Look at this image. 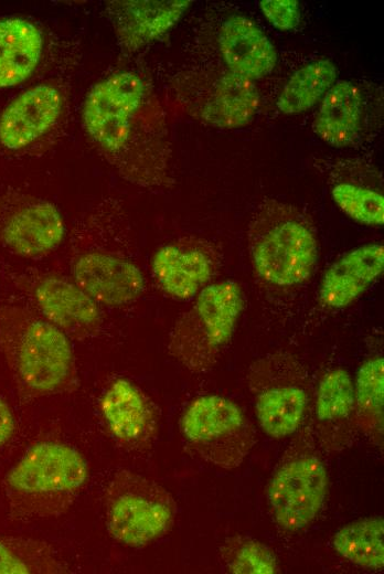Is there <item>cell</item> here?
I'll return each mask as SVG.
<instances>
[{
    "label": "cell",
    "instance_id": "12",
    "mask_svg": "<svg viewBox=\"0 0 384 574\" xmlns=\"http://www.w3.org/2000/svg\"><path fill=\"white\" fill-rule=\"evenodd\" d=\"M35 300L43 317L71 337H89L102 322L99 304L74 281L44 278L35 288Z\"/></svg>",
    "mask_w": 384,
    "mask_h": 574
},
{
    "label": "cell",
    "instance_id": "18",
    "mask_svg": "<svg viewBox=\"0 0 384 574\" xmlns=\"http://www.w3.org/2000/svg\"><path fill=\"white\" fill-rule=\"evenodd\" d=\"M152 275L160 288L178 300H189L207 285L213 262L201 248L168 244L159 248L151 263Z\"/></svg>",
    "mask_w": 384,
    "mask_h": 574
},
{
    "label": "cell",
    "instance_id": "16",
    "mask_svg": "<svg viewBox=\"0 0 384 574\" xmlns=\"http://www.w3.org/2000/svg\"><path fill=\"white\" fill-rule=\"evenodd\" d=\"M191 1H111L107 6L120 42L136 49L167 32L190 7Z\"/></svg>",
    "mask_w": 384,
    "mask_h": 574
},
{
    "label": "cell",
    "instance_id": "6",
    "mask_svg": "<svg viewBox=\"0 0 384 574\" xmlns=\"http://www.w3.org/2000/svg\"><path fill=\"white\" fill-rule=\"evenodd\" d=\"M180 427L202 459L226 470L241 466L255 444L254 428L241 407L220 395L194 398L183 412Z\"/></svg>",
    "mask_w": 384,
    "mask_h": 574
},
{
    "label": "cell",
    "instance_id": "25",
    "mask_svg": "<svg viewBox=\"0 0 384 574\" xmlns=\"http://www.w3.org/2000/svg\"><path fill=\"white\" fill-rule=\"evenodd\" d=\"M383 518L366 517L335 532L332 545L346 561L363 568L380 570L384 565Z\"/></svg>",
    "mask_w": 384,
    "mask_h": 574
},
{
    "label": "cell",
    "instance_id": "7",
    "mask_svg": "<svg viewBox=\"0 0 384 574\" xmlns=\"http://www.w3.org/2000/svg\"><path fill=\"white\" fill-rule=\"evenodd\" d=\"M145 97V84L131 72L114 74L96 84L83 107V121L94 142L119 166Z\"/></svg>",
    "mask_w": 384,
    "mask_h": 574
},
{
    "label": "cell",
    "instance_id": "22",
    "mask_svg": "<svg viewBox=\"0 0 384 574\" xmlns=\"http://www.w3.org/2000/svg\"><path fill=\"white\" fill-rule=\"evenodd\" d=\"M258 105L259 95L254 81L228 72L216 83L203 115L214 126L235 129L252 121Z\"/></svg>",
    "mask_w": 384,
    "mask_h": 574
},
{
    "label": "cell",
    "instance_id": "10",
    "mask_svg": "<svg viewBox=\"0 0 384 574\" xmlns=\"http://www.w3.org/2000/svg\"><path fill=\"white\" fill-rule=\"evenodd\" d=\"M62 106V95L52 85L26 89L0 115V144L10 150L31 145L56 123Z\"/></svg>",
    "mask_w": 384,
    "mask_h": 574
},
{
    "label": "cell",
    "instance_id": "2",
    "mask_svg": "<svg viewBox=\"0 0 384 574\" xmlns=\"http://www.w3.org/2000/svg\"><path fill=\"white\" fill-rule=\"evenodd\" d=\"M87 478V464L76 449L56 442H43L31 447L12 467L7 486L19 511L49 518L68 510Z\"/></svg>",
    "mask_w": 384,
    "mask_h": 574
},
{
    "label": "cell",
    "instance_id": "20",
    "mask_svg": "<svg viewBox=\"0 0 384 574\" xmlns=\"http://www.w3.org/2000/svg\"><path fill=\"white\" fill-rule=\"evenodd\" d=\"M42 47V34L33 23L19 18L0 20V87L25 81L40 61Z\"/></svg>",
    "mask_w": 384,
    "mask_h": 574
},
{
    "label": "cell",
    "instance_id": "3",
    "mask_svg": "<svg viewBox=\"0 0 384 574\" xmlns=\"http://www.w3.org/2000/svg\"><path fill=\"white\" fill-rule=\"evenodd\" d=\"M329 477L312 428H302L281 456L267 487V500L276 523L297 532L321 511Z\"/></svg>",
    "mask_w": 384,
    "mask_h": 574
},
{
    "label": "cell",
    "instance_id": "29",
    "mask_svg": "<svg viewBox=\"0 0 384 574\" xmlns=\"http://www.w3.org/2000/svg\"><path fill=\"white\" fill-rule=\"evenodd\" d=\"M259 7L269 23L279 30H292L300 22L299 3L296 0H263Z\"/></svg>",
    "mask_w": 384,
    "mask_h": 574
},
{
    "label": "cell",
    "instance_id": "23",
    "mask_svg": "<svg viewBox=\"0 0 384 574\" xmlns=\"http://www.w3.org/2000/svg\"><path fill=\"white\" fill-rule=\"evenodd\" d=\"M337 76L335 64L329 59L303 65L286 82L276 103L278 109L286 115L307 111L334 85Z\"/></svg>",
    "mask_w": 384,
    "mask_h": 574
},
{
    "label": "cell",
    "instance_id": "5",
    "mask_svg": "<svg viewBox=\"0 0 384 574\" xmlns=\"http://www.w3.org/2000/svg\"><path fill=\"white\" fill-rule=\"evenodd\" d=\"M105 515L108 532L115 540L139 548L156 541L171 529L175 503L171 495L156 481L121 470L106 488Z\"/></svg>",
    "mask_w": 384,
    "mask_h": 574
},
{
    "label": "cell",
    "instance_id": "28",
    "mask_svg": "<svg viewBox=\"0 0 384 574\" xmlns=\"http://www.w3.org/2000/svg\"><path fill=\"white\" fill-rule=\"evenodd\" d=\"M332 198L348 216L359 223H384V199L376 191L351 183H340L332 189Z\"/></svg>",
    "mask_w": 384,
    "mask_h": 574
},
{
    "label": "cell",
    "instance_id": "1",
    "mask_svg": "<svg viewBox=\"0 0 384 574\" xmlns=\"http://www.w3.org/2000/svg\"><path fill=\"white\" fill-rule=\"evenodd\" d=\"M0 347L15 380L30 394L53 393L72 375L67 334L23 308L0 310Z\"/></svg>",
    "mask_w": 384,
    "mask_h": 574
},
{
    "label": "cell",
    "instance_id": "24",
    "mask_svg": "<svg viewBox=\"0 0 384 574\" xmlns=\"http://www.w3.org/2000/svg\"><path fill=\"white\" fill-rule=\"evenodd\" d=\"M384 360L370 358L360 366L354 384L355 419L376 445H383Z\"/></svg>",
    "mask_w": 384,
    "mask_h": 574
},
{
    "label": "cell",
    "instance_id": "21",
    "mask_svg": "<svg viewBox=\"0 0 384 574\" xmlns=\"http://www.w3.org/2000/svg\"><path fill=\"white\" fill-rule=\"evenodd\" d=\"M306 407L307 393L297 382H273L262 386L255 394L258 423L273 438L295 434L302 423Z\"/></svg>",
    "mask_w": 384,
    "mask_h": 574
},
{
    "label": "cell",
    "instance_id": "30",
    "mask_svg": "<svg viewBox=\"0 0 384 574\" xmlns=\"http://www.w3.org/2000/svg\"><path fill=\"white\" fill-rule=\"evenodd\" d=\"M14 427L12 412L8 404L0 398V446L12 436Z\"/></svg>",
    "mask_w": 384,
    "mask_h": 574
},
{
    "label": "cell",
    "instance_id": "17",
    "mask_svg": "<svg viewBox=\"0 0 384 574\" xmlns=\"http://www.w3.org/2000/svg\"><path fill=\"white\" fill-rule=\"evenodd\" d=\"M314 411L321 445L332 450L343 448L353 433L355 415L354 385L345 370L338 368L323 375L317 391Z\"/></svg>",
    "mask_w": 384,
    "mask_h": 574
},
{
    "label": "cell",
    "instance_id": "15",
    "mask_svg": "<svg viewBox=\"0 0 384 574\" xmlns=\"http://www.w3.org/2000/svg\"><path fill=\"white\" fill-rule=\"evenodd\" d=\"M62 214L50 202L26 204L13 212L2 226L3 243L17 255L39 257L55 249L63 241Z\"/></svg>",
    "mask_w": 384,
    "mask_h": 574
},
{
    "label": "cell",
    "instance_id": "19",
    "mask_svg": "<svg viewBox=\"0 0 384 574\" xmlns=\"http://www.w3.org/2000/svg\"><path fill=\"white\" fill-rule=\"evenodd\" d=\"M362 95L350 81H339L326 93L313 120L314 132L330 146L346 147L361 129Z\"/></svg>",
    "mask_w": 384,
    "mask_h": 574
},
{
    "label": "cell",
    "instance_id": "9",
    "mask_svg": "<svg viewBox=\"0 0 384 574\" xmlns=\"http://www.w3.org/2000/svg\"><path fill=\"white\" fill-rule=\"evenodd\" d=\"M317 258L316 237L297 221L282 222L270 228L253 251L258 276L280 287L303 283L311 275Z\"/></svg>",
    "mask_w": 384,
    "mask_h": 574
},
{
    "label": "cell",
    "instance_id": "26",
    "mask_svg": "<svg viewBox=\"0 0 384 574\" xmlns=\"http://www.w3.org/2000/svg\"><path fill=\"white\" fill-rule=\"evenodd\" d=\"M61 565L42 542L0 536V574L57 573Z\"/></svg>",
    "mask_w": 384,
    "mask_h": 574
},
{
    "label": "cell",
    "instance_id": "4",
    "mask_svg": "<svg viewBox=\"0 0 384 574\" xmlns=\"http://www.w3.org/2000/svg\"><path fill=\"white\" fill-rule=\"evenodd\" d=\"M243 305V294L235 281L206 285L172 329L170 353L188 370L206 372L231 340Z\"/></svg>",
    "mask_w": 384,
    "mask_h": 574
},
{
    "label": "cell",
    "instance_id": "27",
    "mask_svg": "<svg viewBox=\"0 0 384 574\" xmlns=\"http://www.w3.org/2000/svg\"><path fill=\"white\" fill-rule=\"evenodd\" d=\"M220 560L223 568L234 574H274L278 571L276 556L267 545L242 535L224 542Z\"/></svg>",
    "mask_w": 384,
    "mask_h": 574
},
{
    "label": "cell",
    "instance_id": "13",
    "mask_svg": "<svg viewBox=\"0 0 384 574\" xmlns=\"http://www.w3.org/2000/svg\"><path fill=\"white\" fill-rule=\"evenodd\" d=\"M383 266V245L365 244L348 252L324 273L319 289L321 304L331 309L349 306L377 278Z\"/></svg>",
    "mask_w": 384,
    "mask_h": 574
},
{
    "label": "cell",
    "instance_id": "14",
    "mask_svg": "<svg viewBox=\"0 0 384 574\" xmlns=\"http://www.w3.org/2000/svg\"><path fill=\"white\" fill-rule=\"evenodd\" d=\"M218 45L230 72L259 79L271 73L277 53L265 33L249 19L232 15L220 30Z\"/></svg>",
    "mask_w": 384,
    "mask_h": 574
},
{
    "label": "cell",
    "instance_id": "11",
    "mask_svg": "<svg viewBox=\"0 0 384 574\" xmlns=\"http://www.w3.org/2000/svg\"><path fill=\"white\" fill-rule=\"evenodd\" d=\"M100 411L109 431L122 445L136 449L150 445L157 431L156 411L132 382L115 380L100 400Z\"/></svg>",
    "mask_w": 384,
    "mask_h": 574
},
{
    "label": "cell",
    "instance_id": "8",
    "mask_svg": "<svg viewBox=\"0 0 384 574\" xmlns=\"http://www.w3.org/2000/svg\"><path fill=\"white\" fill-rule=\"evenodd\" d=\"M71 273L73 281L99 305H128L145 287L140 267L107 236L75 247Z\"/></svg>",
    "mask_w": 384,
    "mask_h": 574
}]
</instances>
